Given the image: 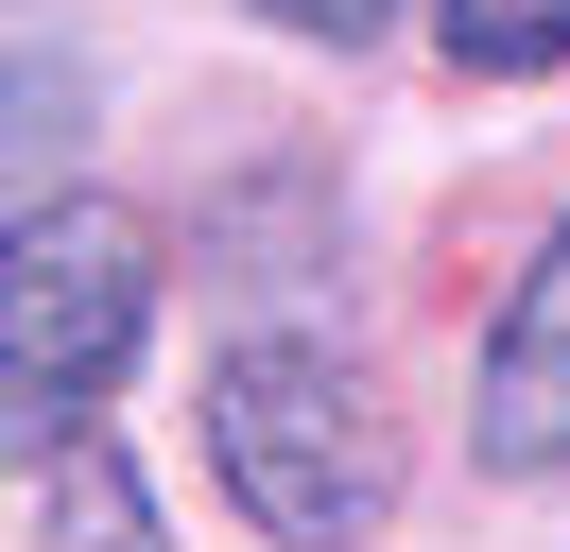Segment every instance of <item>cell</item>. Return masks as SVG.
I'll list each match as a JSON object with an SVG mask.
<instances>
[{"instance_id": "cell-4", "label": "cell", "mask_w": 570, "mask_h": 552, "mask_svg": "<svg viewBox=\"0 0 570 552\" xmlns=\"http://www.w3.org/2000/svg\"><path fill=\"white\" fill-rule=\"evenodd\" d=\"M36 535H52V552H174L156 501H139V466H121L105 432H70V448L36 466Z\"/></svg>"}, {"instance_id": "cell-1", "label": "cell", "mask_w": 570, "mask_h": 552, "mask_svg": "<svg viewBox=\"0 0 570 552\" xmlns=\"http://www.w3.org/2000/svg\"><path fill=\"white\" fill-rule=\"evenodd\" d=\"M156 328V225L121 190H52L0 225V466H52L70 432H105L121 363Z\"/></svg>"}, {"instance_id": "cell-5", "label": "cell", "mask_w": 570, "mask_h": 552, "mask_svg": "<svg viewBox=\"0 0 570 552\" xmlns=\"http://www.w3.org/2000/svg\"><path fill=\"white\" fill-rule=\"evenodd\" d=\"M432 34H450V69H570V0H432Z\"/></svg>"}, {"instance_id": "cell-6", "label": "cell", "mask_w": 570, "mask_h": 552, "mask_svg": "<svg viewBox=\"0 0 570 552\" xmlns=\"http://www.w3.org/2000/svg\"><path fill=\"white\" fill-rule=\"evenodd\" d=\"M259 18H277V34H328V52H363V34H381L397 0H259Z\"/></svg>"}, {"instance_id": "cell-3", "label": "cell", "mask_w": 570, "mask_h": 552, "mask_svg": "<svg viewBox=\"0 0 570 552\" xmlns=\"http://www.w3.org/2000/svg\"><path fill=\"white\" fill-rule=\"evenodd\" d=\"M466 432H484V466H570V225L535 241L519 310L484 328V397H466Z\"/></svg>"}, {"instance_id": "cell-2", "label": "cell", "mask_w": 570, "mask_h": 552, "mask_svg": "<svg viewBox=\"0 0 570 552\" xmlns=\"http://www.w3.org/2000/svg\"><path fill=\"white\" fill-rule=\"evenodd\" d=\"M208 466H225V501L277 552H363L397 518V414H381V379H363L346 345L259 328V345H225V379H208Z\"/></svg>"}]
</instances>
